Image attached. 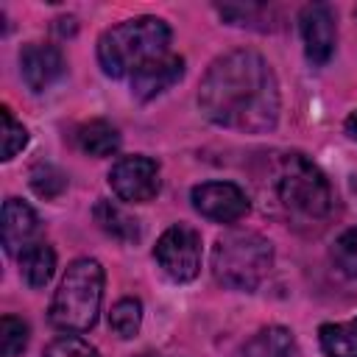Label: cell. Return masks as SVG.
Segmentation results:
<instances>
[{"mask_svg": "<svg viewBox=\"0 0 357 357\" xmlns=\"http://www.w3.org/2000/svg\"><path fill=\"white\" fill-rule=\"evenodd\" d=\"M198 106L204 117L220 128L265 134L279 120V81L257 50H229L204 73Z\"/></svg>", "mask_w": 357, "mask_h": 357, "instance_id": "cell-1", "label": "cell"}, {"mask_svg": "<svg viewBox=\"0 0 357 357\" xmlns=\"http://www.w3.org/2000/svg\"><path fill=\"white\" fill-rule=\"evenodd\" d=\"M273 195L293 223H321L335 206L326 176L304 153H282L273 162Z\"/></svg>", "mask_w": 357, "mask_h": 357, "instance_id": "cell-2", "label": "cell"}, {"mask_svg": "<svg viewBox=\"0 0 357 357\" xmlns=\"http://www.w3.org/2000/svg\"><path fill=\"white\" fill-rule=\"evenodd\" d=\"M170 25L159 17H134L106 28L98 39V61L112 78H131L142 64L170 53Z\"/></svg>", "mask_w": 357, "mask_h": 357, "instance_id": "cell-3", "label": "cell"}, {"mask_svg": "<svg viewBox=\"0 0 357 357\" xmlns=\"http://www.w3.org/2000/svg\"><path fill=\"white\" fill-rule=\"evenodd\" d=\"M106 273L98 259H73L50 301V324L61 332H86L95 326L103 301Z\"/></svg>", "mask_w": 357, "mask_h": 357, "instance_id": "cell-4", "label": "cell"}, {"mask_svg": "<svg viewBox=\"0 0 357 357\" xmlns=\"http://www.w3.org/2000/svg\"><path fill=\"white\" fill-rule=\"evenodd\" d=\"M273 265L271 243L248 229H231L215 240L212 276L229 290H257Z\"/></svg>", "mask_w": 357, "mask_h": 357, "instance_id": "cell-5", "label": "cell"}, {"mask_svg": "<svg viewBox=\"0 0 357 357\" xmlns=\"http://www.w3.org/2000/svg\"><path fill=\"white\" fill-rule=\"evenodd\" d=\"M153 259L167 279L192 282L201 271V234L187 223H173L156 240Z\"/></svg>", "mask_w": 357, "mask_h": 357, "instance_id": "cell-6", "label": "cell"}, {"mask_svg": "<svg viewBox=\"0 0 357 357\" xmlns=\"http://www.w3.org/2000/svg\"><path fill=\"white\" fill-rule=\"evenodd\" d=\"M109 187L120 201L145 204L159 192V165L151 156H123L109 170Z\"/></svg>", "mask_w": 357, "mask_h": 357, "instance_id": "cell-7", "label": "cell"}, {"mask_svg": "<svg viewBox=\"0 0 357 357\" xmlns=\"http://www.w3.org/2000/svg\"><path fill=\"white\" fill-rule=\"evenodd\" d=\"M192 206L215 223H237L248 212V198L231 181H204L192 187Z\"/></svg>", "mask_w": 357, "mask_h": 357, "instance_id": "cell-8", "label": "cell"}, {"mask_svg": "<svg viewBox=\"0 0 357 357\" xmlns=\"http://www.w3.org/2000/svg\"><path fill=\"white\" fill-rule=\"evenodd\" d=\"M301 39H304V53L315 67H324L332 53H335V42H337V22H335V11L326 3H310L301 8Z\"/></svg>", "mask_w": 357, "mask_h": 357, "instance_id": "cell-9", "label": "cell"}, {"mask_svg": "<svg viewBox=\"0 0 357 357\" xmlns=\"http://www.w3.org/2000/svg\"><path fill=\"white\" fill-rule=\"evenodd\" d=\"M64 73V56L56 45L28 42L20 50V75L31 92L50 89Z\"/></svg>", "mask_w": 357, "mask_h": 357, "instance_id": "cell-10", "label": "cell"}, {"mask_svg": "<svg viewBox=\"0 0 357 357\" xmlns=\"http://www.w3.org/2000/svg\"><path fill=\"white\" fill-rule=\"evenodd\" d=\"M181 75H184V59L176 53H165V56L142 64L131 75V95L137 100H151V98L162 95L165 89H170Z\"/></svg>", "mask_w": 357, "mask_h": 357, "instance_id": "cell-11", "label": "cell"}, {"mask_svg": "<svg viewBox=\"0 0 357 357\" xmlns=\"http://www.w3.org/2000/svg\"><path fill=\"white\" fill-rule=\"evenodd\" d=\"M39 231V218L36 212L20 201V198H6L3 204V248L11 257H20L28 245H33Z\"/></svg>", "mask_w": 357, "mask_h": 357, "instance_id": "cell-12", "label": "cell"}, {"mask_svg": "<svg viewBox=\"0 0 357 357\" xmlns=\"http://www.w3.org/2000/svg\"><path fill=\"white\" fill-rule=\"evenodd\" d=\"M95 223L100 226V231H106L112 240H117V243H126V245H131V243H137L139 240V220L137 218H131L128 212H123L114 201H106V198H100L98 204H95Z\"/></svg>", "mask_w": 357, "mask_h": 357, "instance_id": "cell-13", "label": "cell"}, {"mask_svg": "<svg viewBox=\"0 0 357 357\" xmlns=\"http://www.w3.org/2000/svg\"><path fill=\"white\" fill-rule=\"evenodd\" d=\"M53 271H56V251L47 243L36 240L20 254V273L28 287H45L53 279Z\"/></svg>", "mask_w": 357, "mask_h": 357, "instance_id": "cell-14", "label": "cell"}, {"mask_svg": "<svg viewBox=\"0 0 357 357\" xmlns=\"http://www.w3.org/2000/svg\"><path fill=\"white\" fill-rule=\"evenodd\" d=\"M296 354L298 351L293 332L284 326H265L243 346V357H296Z\"/></svg>", "mask_w": 357, "mask_h": 357, "instance_id": "cell-15", "label": "cell"}, {"mask_svg": "<svg viewBox=\"0 0 357 357\" xmlns=\"http://www.w3.org/2000/svg\"><path fill=\"white\" fill-rule=\"evenodd\" d=\"M75 145H78L84 153L100 159V156L117 153V148H120V134H117V128H114L112 123H106V120H89V123L78 126V131H75Z\"/></svg>", "mask_w": 357, "mask_h": 357, "instance_id": "cell-16", "label": "cell"}, {"mask_svg": "<svg viewBox=\"0 0 357 357\" xmlns=\"http://www.w3.org/2000/svg\"><path fill=\"white\" fill-rule=\"evenodd\" d=\"M318 340L326 357H357V318L346 324H324Z\"/></svg>", "mask_w": 357, "mask_h": 357, "instance_id": "cell-17", "label": "cell"}, {"mask_svg": "<svg viewBox=\"0 0 357 357\" xmlns=\"http://www.w3.org/2000/svg\"><path fill=\"white\" fill-rule=\"evenodd\" d=\"M109 326L120 337H134L142 326V304L139 298H120L109 312Z\"/></svg>", "mask_w": 357, "mask_h": 357, "instance_id": "cell-18", "label": "cell"}, {"mask_svg": "<svg viewBox=\"0 0 357 357\" xmlns=\"http://www.w3.org/2000/svg\"><path fill=\"white\" fill-rule=\"evenodd\" d=\"M64 187H67V176L56 165H50V162L33 165V170H31V190L39 198H45V201L59 198L64 192Z\"/></svg>", "mask_w": 357, "mask_h": 357, "instance_id": "cell-19", "label": "cell"}, {"mask_svg": "<svg viewBox=\"0 0 357 357\" xmlns=\"http://www.w3.org/2000/svg\"><path fill=\"white\" fill-rule=\"evenodd\" d=\"M28 346V324L14 315H3L0 321V351L3 357H17Z\"/></svg>", "mask_w": 357, "mask_h": 357, "instance_id": "cell-20", "label": "cell"}, {"mask_svg": "<svg viewBox=\"0 0 357 357\" xmlns=\"http://www.w3.org/2000/svg\"><path fill=\"white\" fill-rule=\"evenodd\" d=\"M0 120H3V131H0L3 134V159L8 162V159H14L28 145V128L14 120L8 106L0 109Z\"/></svg>", "mask_w": 357, "mask_h": 357, "instance_id": "cell-21", "label": "cell"}, {"mask_svg": "<svg viewBox=\"0 0 357 357\" xmlns=\"http://www.w3.org/2000/svg\"><path fill=\"white\" fill-rule=\"evenodd\" d=\"M332 259L335 265L343 271V273H357V226L354 229H346L335 245H332Z\"/></svg>", "mask_w": 357, "mask_h": 357, "instance_id": "cell-22", "label": "cell"}, {"mask_svg": "<svg viewBox=\"0 0 357 357\" xmlns=\"http://www.w3.org/2000/svg\"><path fill=\"white\" fill-rule=\"evenodd\" d=\"M45 357H98V349L78 335H61L45 349Z\"/></svg>", "mask_w": 357, "mask_h": 357, "instance_id": "cell-23", "label": "cell"}, {"mask_svg": "<svg viewBox=\"0 0 357 357\" xmlns=\"http://www.w3.org/2000/svg\"><path fill=\"white\" fill-rule=\"evenodd\" d=\"M346 134H349L351 139H357V112H351V114L346 117Z\"/></svg>", "mask_w": 357, "mask_h": 357, "instance_id": "cell-24", "label": "cell"}, {"mask_svg": "<svg viewBox=\"0 0 357 357\" xmlns=\"http://www.w3.org/2000/svg\"><path fill=\"white\" fill-rule=\"evenodd\" d=\"M145 357H151V354H145Z\"/></svg>", "mask_w": 357, "mask_h": 357, "instance_id": "cell-25", "label": "cell"}]
</instances>
